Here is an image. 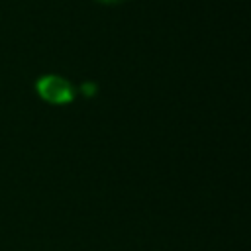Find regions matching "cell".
Masks as SVG:
<instances>
[{"label": "cell", "instance_id": "obj_1", "mask_svg": "<svg viewBox=\"0 0 251 251\" xmlns=\"http://www.w3.org/2000/svg\"><path fill=\"white\" fill-rule=\"evenodd\" d=\"M37 92L41 94V98H45L51 104H67L75 96L73 94V86L65 78L55 76V75L41 76L37 80Z\"/></svg>", "mask_w": 251, "mask_h": 251}, {"label": "cell", "instance_id": "obj_2", "mask_svg": "<svg viewBox=\"0 0 251 251\" xmlns=\"http://www.w3.org/2000/svg\"><path fill=\"white\" fill-rule=\"evenodd\" d=\"M82 92H84L86 96H92V94L96 92V84H92V82H86V84H82Z\"/></svg>", "mask_w": 251, "mask_h": 251}, {"label": "cell", "instance_id": "obj_3", "mask_svg": "<svg viewBox=\"0 0 251 251\" xmlns=\"http://www.w3.org/2000/svg\"><path fill=\"white\" fill-rule=\"evenodd\" d=\"M98 2H104V4H118V2H122V0H98Z\"/></svg>", "mask_w": 251, "mask_h": 251}]
</instances>
